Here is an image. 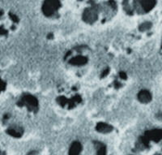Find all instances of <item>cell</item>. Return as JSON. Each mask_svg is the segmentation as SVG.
Instances as JSON below:
<instances>
[{
    "label": "cell",
    "mask_w": 162,
    "mask_h": 155,
    "mask_svg": "<svg viewBox=\"0 0 162 155\" xmlns=\"http://www.w3.org/2000/svg\"><path fill=\"white\" fill-rule=\"evenodd\" d=\"M136 7H141L143 11L148 12L153 8L154 6L156 5V0H134Z\"/></svg>",
    "instance_id": "1"
},
{
    "label": "cell",
    "mask_w": 162,
    "mask_h": 155,
    "mask_svg": "<svg viewBox=\"0 0 162 155\" xmlns=\"http://www.w3.org/2000/svg\"><path fill=\"white\" fill-rule=\"evenodd\" d=\"M81 150V145L80 143L75 142L72 144V146L70 149V155H77L79 154V153Z\"/></svg>",
    "instance_id": "2"
},
{
    "label": "cell",
    "mask_w": 162,
    "mask_h": 155,
    "mask_svg": "<svg viewBox=\"0 0 162 155\" xmlns=\"http://www.w3.org/2000/svg\"><path fill=\"white\" fill-rule=\"evenodd\" d=\"M140 99L142 102H148L149 101L151 100V95L149 92L147 91H143V92L141 93L140 94Z\"/></svg>",
    "instance_id": "3"
}]
</instances>
